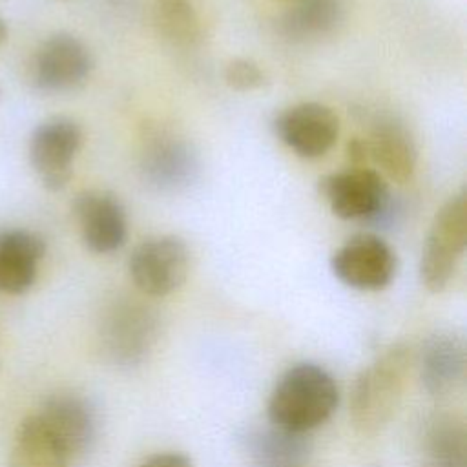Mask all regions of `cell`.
<instances>
[{"label": "cell", "instance_id": "cell-16", "mask_svg": "<svg viewBox=\"0 0 467 467\" xmlns=\"http://www.w3.org/2000/svg\"><path fill=\"white\" fill-rule=\"evenodd\" d=\"M46 243L29 230L0 232V292L24 294L36 279Z\"/></svg>", "mask_w": 467, "mask_h": 467}, {"label": "cell", "instance_id": "cell-20", "mask_svg": "<svg viewBox=\"0 0 467 467\" xmlns=\"http://www.w3.org/2000/svg\"><path fill=\"white\" fill-rule=\"evenodd\" d=\"M421 467H467L465 429L454 416H436L423 436Z\"/></svg>", "mask_w": 467, "mask_h": 467}, {"label": "cell", "instance_id": "cell-15", "mask_svg": "<svg viewBox=\"0 0 467 467\" xmlns=\"http://www.w3.org/2000/svg\"><path fill=\"white\" fill-rule=\"evenodd\" d=\"M239 440L250 467H314L312 443L306 434L266 423L244 429Z\"/></svg>", "mask_w": 467, "mask_h": 467}, {"label": "cell", "instance_id": "cell-21", "mask_svg": "<svg viewBox=\"0 0 467 467\" xmlns=\"http://www.w3.org/2000/svg\"><path fill=\"white\" fill-rule=\"evenodd\" d=\"M155 24L175 46L190 47L201 38V22L192 0H153Z\"/></svg>", "mask_w": 467, "mask_h": 467}, {"label": "cell", "instance_id": "cell-6", "mask_svg": "<svg viewBox=\"0 0 467 467\" xmlns=\"http://www.w3.org/2000/svg\"><path fill=\"white\" fill-rule=\"evenodd\" d=\"M396 252L372 232L354 234L330 257V270L336 279L361 292L387 288L396 275Z\"/></svg>", "mask_w": 467, "mask_h": 467}, {"label": "cell", "instance_id": "cell-17", "mask_svg": "<svg viewBox=\"0 0 467 467\" xmlns=\"http://www.w3.org/2000/svg\"><path fill=\"white\" fill-rule=\"evenodd\" d=\"M420 378L425 390L432 396L452 392L465 372L463 341L451 332L431 336L420 352Z\"/></svg>", "mask_w": 467, "mask_h": 467}, {"label": "cell", "instance_id": "cell-24", "mask_svg": "<svg viewBox=\"0 0 467 467\" xmlns=\"http://www.w3.org/2000/svg\"><path fill=\"white\" fill-rule=\"evenodd\" d=\"M347 159L350 162V168H368V155H367V144L363 137H354L347 144Z\"/></svg>", "mask_w": 467, "mask_h": 467}, {"label": "cell", "instance_id": "cell-7", "mask_svg": "<svg viewBox=\"0 0 467 467\" xmlns=\"http://www.w3.org/2000/svg\"><path fill=\"white\" fill-rule=\"evenodd\" d=\"M82 144L77 120L58 115L42 120L29 139V161L42 186L58 192L73 175V162Z\"/></svg>", "mask_w": 467, "mask_h": 467}, {"label": "cell", "instance_id": "cell-25", "mask_svg": "<svg viewBox=\"0 0 467 467\" xmlns=\"http://www.w3.org/2000/svg\"><path fill=\"white\" fill-rule=\"evenodd\" d=\"M5 36H7V26H5V22L0 18V46L4 44Z\"/></svg>", "mask_w": 467, "mask_h": 467}, {"label": "cell", "instance_id": "cell-2", "mask_svg": "<svg viewBox=\"0 0 467 467\" xmlns=\"http://www.w3.org/2000/svg\"><path fill=\"white\" fill-rule=\"evenodd\" d=\"M410 367V348L396 343L358 374L350 394V418L359 432L376 434L392 420L401 403Z\"/></svg>", "mask_w": 467, "mask_h": 467}, {"label": "cell", "instance_id": "cell-13", "mask_svg": "<svg viewBox=\"0 0 467 467\" xmlns=\"http://www.w3.org/2000/svg\"><path fill=\"white\" fill-rule=\"evenodd\" d=\"M367 144L368 162L396 184L412 179L418 164V148L410 130L392 115H378L370 122Z\"/></svg>", "mask_w": 467, "mask_h": 467}, {"label": "cell", "instance_id": "cell-19", "mask_svg": "<svg viewBox=\"0 0 467 467\" xmlns=\"http://www.w3.org/2000/svg\"><path fill=\"white\" fill-rule=\"evenodd\" d=\"M9 467H71V460L42 418L31 414L16 429Z\"/></svg>", "mask_w": 467, "mask_h": 467}, {"label": "cell", "instance_id": "cell-4", "mask_svg": "<svg viewBox=\"0 0 467 467\" xmlns=\"http://www.w3.org/2000/svg\"><path fill=\"white\" fill-rule=\"evenodd\" d=\"M467 246V193L460 190L449 197L434 213L429 226L421 259L420 277L427 290L438 294L447 288L456 274Z\"/></svg>", "mask_w": 467, "mask_h": 467}, {"label": "cell", "instance_id": "cell-12", "mask_svg": "<svg viewBox=\"0 0 467 467\" xmlns=\"http://www.w3.org/2000/svg\"><path fill=\"white\" fill-rule=\"evenodd\" d=\"M82 241L93 254L117 252L128 237L126 208L109 190H84L73 201Z\"/></svg>", "mask_w": 467, "mask_h": 467}, {"label": "cell", "instance_id": "cell-18", "mask_svg": "<svg viewBox=\"0 0 467 467\" xmlns=\"http://www.w3.org/2000/svg\"><path fill=\"white\" fill-rule=\"evenodd\" d=\"M345 20V0H297L279 18V33L290 42H316Z\"/></svg>", "mask_w": 467, "mask_h": 467}, {"label": "cell", "instance_id": "cell-11", "mask_svg": "<svg viewBox=\"0 0 467 467\" xmlns=\"http://www.w3.org/2000/svg\"><path fill=\"white\" fill-rule=\"evenodd\" d=\"M36 414L64 447L71 463L91 452L99 436V414L86 396L57 392L44 401Z\"/></svg>", "mask_w": 467, "mask_h": 467}, {"label": "cell", "instance_id": "cell-9", "mask_svg": "<svg viewBox=\"0 0 467 467\" xmlns=\"http://www.w3.org/2000/svg\"><path fill=\"white\" fill-rule=\"evenodd\" d=\"M197 150L171 131H157L144 142L140 153L142 181L164 193L186 190L199 175Z\"/></svg>", "mask_w": 467, "mask_h": 467}, {"label": "cell", "instance_id": "cell-8", "mask_svg": "<svg viewBox=\"0 0 467 467\" xmlns=\"http://www.w3.org/2000/svg\"><path fill=\"white\" fill-rule=\"evenodd\" d=\"M93 69L89 47L71 33H55L36 49L31 80L40 91L62 93L78 88Z\"/></svg>", "mask_w": 467, "mask_h": 467}, {"label": "cell", "instance_id": "cell-23", "mask_svg": "<svg viewBox=\"0 0 467 467\" xmlns=\"http://www.w3.org/2000/svg\"><path fill=\"white\" fill-rule=\"evenodd\" d=\"M139 467H193L192 460L181 452H159L150 456Z\"/></svg>", "mask_w": 467, "mask_h": 467}, {"label": "cell", "instance_id": "cell-3", "mask_svg": "<svg viewBox=\"0 0 467 467\" xmlns=\"http://www.w3.org/2000/svg\"><path fill=\"white\" fill-rule=\"evenodd\" d=\"M319 193L332 213L345 221L387 224L398 213L385 177L374 168L348 166L328 173L319 179Z\"/></svg>", "mask_w": 467, "mask_h": 467}, {"label": "cell", "instance_id": "cell-14", "mask_svg": "<svg viewBox=\"0 0 467 467\" xmlns=\"http://www.w3.org/2000/svg\"><path fill=\"white\" fill-rule=\"evenodd\" d=\"M155 314L139 301H119L104 321V343L117 363L133 365L155 341Z\"/></svg>", "mask_w": 467, "mask_h": 467}, {"label": "cell", "instance_id": "cell-10", "mask_svg": "<svg viewBox=\"0 0 467 467\" xmlns=\"http://www.w3.org/2000/svg\"><path fill=\"white\" fill-rule=\"evenodd\" d=\"M272 128L275 137L303 159L323 157L337 140L339 119L321 102H299L279 111Z\"/></svg>", "mask_w": 467, "mask_h": 467}, {"label": "cell", "instance_id": "cell-5", "mask_svg": "<svg viewBox=\"0 0 467 467\" xmlns=\"http://www.w3.org/2000/svg\"><path fill=\"white\" fill-rule=\"evenodd\" d=\"M190 250L173 234L153 235L139 243L128 259V272L135 288L150 297H164L186 281Z\"/></svg>", "mask_w": 467, "mask_h": 467}, {"label": "cell", "instance_id": "cell-1", "mask_svg": "<svg viewBox=\"0 0 467 467\" xmlns=\"http://www.w3.org/2000/svg\"><path fill=\"white\" fill-rule=\"evenodd\" d=\"M339 389L321 365L303 361L286 368L275 381L268 405V423L288 432L306 434L323 425L337 409Z\"/></svg>", "mask_w": 467, "mask_h": 467}, {"label": "cell", "instance_id": "cell-22", "mask_svg": "<svg viewBox=\"0 0 467 467\" xmlns=\"http://www.w3.org/2000/svg\"><path fill=\"white\" fill-rule=\"evenodd\" d=\"M224 82L235 91H255L265 86L266 77L257 62L252 58H234L224 67Z\"/></svg>", "mask_w": 467, "mask_h": 467}]
</instances>
